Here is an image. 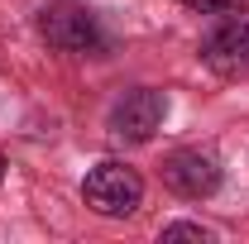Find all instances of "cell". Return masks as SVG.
Masks as SVG:
<instances>
[{
	"label": "cell",
	"mask_w": 249,
	"mask_h": 244,
	"mask_svg": "<svg viewBox=\"0 0 249 244\" xmlns=\"http://www.w3.org/2000/svg\"><path fill=\"white\" fill-rule=\"evenodd\" d=\"M82 196H87V206H91L96 215L124 220V215L139 211V201H144V177H139L134 168L115 163V158H106V163H96L91 173H87Z\"/></svg>",
	"instance_id": "1"
},
{
	"label": "cell",
	"mask_w": 249,
	"mask_h": 244,
	"mask_svg": "<svg viewBox=\"0 0 249 244\" xmlns=\"http://www.w3.org/2000/svg\"><path fill=\"white\" fill-rule=\"evenodd\" d=\"M38 34L58 48V53H101L106 48V34H101V19H96L87 5L77 0H58L38 15Z\"/></svg>",
	"instance_id": "2"
},
{
	"label": "cell",
	"mask_w": 249,
	"mask_h": 244,
	"mask_svg": "<svg viewBox=\"0 0 249 244\" xmlns=\"http://www.w3.org/2000/svg\"><path fill=\"white\" fill-rule=\"evenodd\" d=\"M201 62L216 77H245L249 72V10H230L201 38Z\"/></svg>",
	"instance_id": "3"
},
{
	"label": "cell",
	"mask_w": 249,
	"mask_h": 244,
	"mask_svg": "<svg viewBox=\"0 0 249 244\" xmlns=\"http://www.w3.org/2000/svg\"><path fill=\"white\" fill-rule=\"evenodd\" d=\"M163 115H168L163 91H154V87L124 91V101H115V110H110V134L124 144H149L163 129Z\"/></svg>",
	"instance_id": "4"
},
{
	"label": "cell",
	"mask_w": 249,
	"mask_h": 244,
	"mask_svg": "<svg viewBox=\"0 0 249 244\" xmlns=\"http://www.w3.org/2000/svg\"><path fill=\"white\" fill-rule=\"evenodd\" d=\"M163 187L187 196V201H201L220 187V163L201 149H178L163 158Z\"/></svg>",
	"instance_id": "5"
},
{
	"label": "cell",
	"mask_w": 249,
	"mask_h": 244,
	"mask_svg": "<svg viewBox=\"0 0 249 244\" xmlns=\"http://www.w3.org/2000/svg\"><path fill=\"white\" fill-rule=\"evenodd\" d=\"M163 240H201V244H206V240H211V230L187 225V220H182V225H168V230H163Z\"/></svg>",
	"instance_id": "6"
},
{
	"label": "cell",
	"mask_w": 249,
	"mask_h": 244,
	"mask_svg": "<svg viewBox=\"0 0 249 244\" xmlns=\"http://www.w3.org/2000/svg\"><path fill=\"white\" fill-rule=\"evenodd\" d=\"M182 5H192V10H220L225 0H182Z\"/></svg>",
	"instance_id": "7"
},
{
	"label": "cell",
	"mask_w": 249,
	"mask_h": 244,
	"mask_svg": "<svg viewBox=\"0 0 249 244\" xmlns=\"http://www.w3.org/2000/svg\"><path fill=\"white\" fill-rule=\"evenodd\" d=\"M0 177H5V158H0Z\"/></svg>",
	"instance_id": "8"
}]
</instances>
